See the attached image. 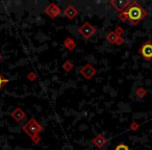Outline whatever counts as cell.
Segmentation results:
<instances>
[{
  "label": "cell",
  "instance_id": "9a60e30c",
  "mask_svg": "<svg viewBox=\"0 0 152 150\" xmlns=\"http://www.w3.org/2000/svg\"><path fill=\"white\" fill-rule=\"evenodd\" d=\"M9 79L7 78H5L4 76H3L2 74L0 73V91H1V90L3 89V88H4V86L7 85V83H9Z\"/></svg>",
  "mask_w": 152,
  "mask_h": 150
},
{
  "label": "cell",
  "instance_id": "8992f818",
  "mask_svg": "<svg viewBox=\"0 0 152 150\" xmlns=\"http://www.w3.org/2000/svg\"><path fill=\"white\" fill-rule=\"evenodd\" d=\"M44 13L46 14L50 19H55V18L58 17V16L61 15V9L56 5V3L51 2L45 7Z\"/></svg>",
  "mask_w": 152,
  "mask_h": 150
},
{
  "label": "cell",
  "instance_id": "4fadbf2b",
  "mask_svg": "<svg viewBox=\"0 0 152 150\" xmlns=\"http://www.w3.org/2000/svg\"><path fill=\"white\" fill-rule=\"evenodd\" d=\"M134 94H135V96H137V98H140V99H143V98L147 95V90H146L145 88H143V87H139L137 90H135Z\"/></svg>",
  "mask_w": 152,
  "mask_h": 150
},
{
  "label": "cell",
  "instance_id": "5b68a950",
  "mask_svg": "<svg viewBox=\"0 0 152 150\" xmlns=\"http://www.w3.org/2000/svg\"><path fill=\"white\" fill-rule=\"evenodd\" d=\"M79 74H80L85 79H87V80H91L96 74H97V70H96V68L94 67L92 64L88 63L80 68Z\"/></svg>",
  "mask_w": 152,
  "mask_h": 150
},
{
  "label": "cell",
  "instance_id": "e0dca14e",
  "mask_svg": "<svg viewBox=\"0 0 152 150\" xmlns=\"http://www.w3.org/2000/svg\"><path fill=\"white\" fill-rule=\"evenodd\" d=\"M129 128H130L131 131H137V129L140 128V124L137 122H135V121H133V122H131L130 125H129Z\"/></svg>",
  "mask_w": 152,
  "mask_h": 150
},
{
  "label": "cell",
  "instance_id": "7c38bea8",
  "mask_svg": "<svg viewBox=\"0 0 152 150\" xmlns=\"http://www.w3.org/2000/svg\"><path fill=\"white\" fill-rule=\"evenodd\" d=\"M121 37H119L117 34H115V31H110L105 37L106 41H107L110 44H115V45L117 44V42H118V40Z\"/></svg>",
  "mask_w": 152,
  "mask_h": 150
},
{
  "label": "cell",
  "instance_id": "ffe728a7",
  "mask_svg": "<svg viewBox=\"0 0 152 150\" xmlns=\"http://www.w3.org/2000/svg\"><path fill=\"white\" fill-rule=\"evenodd\" d=\"M0 61H1V54H0Z\"/></svg>",
  "mask_w": 152,
  "mask_h": 150
},
{
  "label": "cell",
  "instance_id": "d6986e66",
  "mask_svg": "<svg viewBox=\"0 0 152 150\" xmlns=\"http://www.w3.org/2000/svg\"><path fill=\"white\" fill-rule=\"evenodd\" d=\"M114 31H115V34H117L119 37H122V34H124V29H123V27H121V26H117Z\"/></svg>",
  "mask_w": 152,
  "mask_h": 150
},
{
  "label": "cell",
  "instance_id": "6da1fadb",
  "mask_svg": "<svg viewBox=\"0 0 152 150\" xmlns=\"http://www.w3.org/2000/svg\"><path fill=\"white\" fill-rule=\"evenodd\" d=\"M148 16V12L137 1H131L126 10L119 15V19L122 22L129 21L131 25L135 26Z\"/></svg>",
  "mask_w": 152,
  "mask_h": 150
},
{
  "label": "cell",
  "instance_id": "8fae6325",
  "mask_svg": "<svg viewBox=\"0 0 152 150\" xmlns=\"http://www.w3.org/2000/svg\"><path fill=\"white\" fill-rule=\"evenodd\" d=\"M64 46H65L69 51H73L74 49L76 48L77 45H76V42L71 38V37H67V38L65 39V41H64Z\"/></svg>",
  "mask_w": 152,
  "mask_h": 150
},
{
  "label": "cell",
  "instance_id": "ba28073f",
  "mask_svg": "<svg viewBox=\"0 0 152 150\" xmlns=\"http://www.w3.org/2000/svg\"><path fill=\"white\" fill-rule=\"evenodd\" d=\"M107 142H108V140L106 139L103 135H101V133H98L94 139H92V144H93L95 147H97L98 149L103 148L104 146L107 144Z\"/></svg>",
  "mask_w": 152,
  "mask_h": 150
},
{
  "label": "cell",
  "instance_id": "5bb4252c",
  "mask_svg": "<svg viewBox=\"0 0 152 150\" xmlns=\"http://www.w3.org/2000/svg\"><path fill=\"white\" fill-rule=\"evenodd\" d=\"M61 68H63V70L65 72H67V73H69V72H71L72 70H73L74 68V65L73 63H72L70 59H68V61H66L65 63L63 64V66H61Z\"/></svg>",
  "mask_w": 152,
  "mask_h": 150
},
{
  "label": "cell",
  "instance_id": "52a82bcc",
  "mask_svg": "<svg viewBox=\"0 0 152 150\" xmlns=\"http://www.w3.org/2000/svg\"><path fill=\"white\" fill-rule=\"evenodd\" d=\"M130 3L131 1H129V0H110V4L113 7V9L117 12H120V13L124 12Z\"/></svg>",
  "mask_w": 152,
  "mask_h": 150
},
{
  "label": "cell",
  "instance_id": "30bf717a",
  "mask_svg": "<svg viewBox=\"0 0 152 150\" xmlns=\"http://www.w3.org/2000/svg\"><path fill=\"white\" fill-rule=\"evenodd\" d=\"M63 15L65 16L66 18H68L69 20H73L76 16L78 15V10L76 9L73 4H70L64 10L63 12Z\"/></svg>",
  "mask_w": 152,
  "mask_h": 150
},
{
  "label": "cell",
  "instance_id": "9c48e42d",
  "mask_svg": "<svg viewBox=\"0 0 152 150\" xmlns=\"http://www.w3.org/2000/svg\"><path fill=\"white\" fill-rule=\"evenodd\" d=\"M11 117L17 123H21L22 121L26 118V113L24 112L21 108H16L15 110L11 113Z\"/></svg>",
  "mask_w": 152,
  "mask_h": 150
},
{
  "label": "cell",
  "instance_id": "ac0fdd59",
  "mask_svg": "<svg viewBox=\"0 0 152 150\" xmlns=\"http://www.w3.org/2000/svg\"><path fill=\"white\" fill-rule=\"evenodd\" d=\"M26 78H27L29 81H34L37 78V74L34 73V72H29V73L26 75Z\"/></svg>",
  "mask_w": 152,
  "mask_h": 150
},
{
  "label": "cell",
  "instance_id": "277c9868",
  "mask_svg": "<svg viewBox=\"0 0 152 150\" xmlns=\"http://www.w3.org/2000/svg\"><path fill=\"white\" fill-rule=\"evenodd\" d=\"M139 54L145 59L146 61H152V42L146 41L139 48Z\"/></svg>",
  "mask_w": 152,
  "mask_h": 150
},
{
  "label": "cell",
  "instance_id": "3957f363",
  "mask_svg": "<svg viewBox=\"0 0 152 150\" xmlns=\"http://www.w3.org/2000/svg\"><path fill=\"white\" fill-rule=\"evenodd\" d=\"M96 32H97V28L94 25H92L90 22H85L78 28V34H80V36L83 37L85 39H87V40L91 39Z\"/></svg>",
  "mask_w": 152,
  "mask_h": 150
},
{
  "label": "cell",
  "instance_id": "2e32d148",
  "mask_svg": "<svg viewBox=\"0 0 152 150\" xmlns=\"http://www.w3.org/2000/svg\"><path fill=\"white\" fill-rule=\"evenodd\" d=\"M115 150H131V149L126 145V144L120 143V144H118L116 147H115Z\"/></svg>",
  "mask_w": 152,
  "mask_h": 150
},
{
  "label": "cell",
  "instance_id": "7a4b0ae2",
  "mask_svg": "<svg viewBox=\"0 0 152 150\" xmlns=\"http://www.w3.org/2000/svg\"><path fill=\"white\" fill-rule=\"evenodd\" d=\"M22 130L31 139L34 144H39L41 141V138L39 133L44 130V127L38 122L34 118H30L22 127Z\"/></svg>",
  "mask_w": 152,
  "mask_h": 150
}]
</instances>
